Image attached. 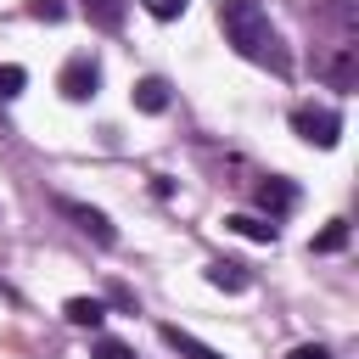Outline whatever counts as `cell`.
<instances>
[{
  "label": "cell",
  "mask_w": 359,
  "mask_h": 359,
  "mask_svg": "<svg viewBox=\"0 0 359 359\" xmlns=\"http://www.w3.org/2000/svg\"><path fill=\"white\" fill-rule=\"evenodd\" d=\"M219 28H224V39L236 45V56H247V62L269 67L275 79H286V73H292L286 39H280V28L269 22V11H264L258 0H219Z\"/></svg>",
  "instance_id": "6da1fadb"
},
{
  "label": "cell",
  "mask_w": 359,
  "mask_h": 359,
  "mask_svg": "<svg viewBox=\"0 0 359 359\" xmlns=\"http://www.w3.org/2000/svg\"><path fill=\"white\" fill-rule=\"evenodd\" d=\"M56 90H62L67 101H90V95L101 90V62H95L90 50L67 56V62H62V73H56Z\"/></svg>",
  "instance_id": "7a4b0ae2"
},
{
  "label": "cell",
  "mask_w": 359,
  "mask_h": 359,
  "mask_svg": "<svg viewBox=\"0 0 359 359\" xmlns=\"http://www.w3.org/2000/svg\"><path fill=\"white\" fill-rule=\"evenodd\" d=\"M292 129H297L309 146L331 151V146L342 140V112H331V107H297V112H292Z\"/></svg>",
  "instance_id": "3957f363"
},
{
  "label": "cell",
  "mask_w": 359,
  "mask_h": 359,
  "mask_svg": "<svg viewBox=\"0 0 359 359\" xmlns=\"http://www.w3.org/2000/svg\"><path fill=\"white\" fill-rule=\"evenodd\" d=\"M56 208H62V213H67V219H73L84 236H95L101 247H112V241H118V230H112V219H107L101 208H90V202H73V196H62Z\"/></svg>",
  "instance_id": "277c9868"
},
{
  "label": "cell",
  "mask_w": 359,
  "mask_h": 359,
  "mask_svg": "<svg viewBox=\"0 0 359 359\" xmlns=\"http://www.w3.org/2000/svg\"><path fill=\"white\" fill-rule=\"evenodd\" d=\"M252 202H258L269 219H280V213H292V208H297V185H292V180H280V174H269V180H258V185H252Z\"/></svg>",
  "instance_id": "5b68a950"
},
{
  "label": "cell",
  "mask_w": 359,
  "mask_h": 359,
  "mask_svg": "<svg viewBox=\"0 0 359 359\" xmlns=\"http://www.w3.org/2000/svg\"><path fill=\"white\" fill-rule=\"evenodd\" d=\"M202 275H208V286H219V292H247V286H252V269L236 264V258H213Z\"/></svg>",
  "instance_id": "8992f818"
},
{
  "label": "cell",
  "mask_w": 359,
  "mask_h": 359,
  "mask_svg": "<svg viewBox=\"0 0 359 359\" xmlns=\"http://www.w3.org/2000/svg\"><path fill=\"white\" fill-rule=\"evenodd\" d=\"M353 50H359V45H337V50L320 62V79H325L331 90H348V84H353Z\"/></svg>",
  "instance_id": "52a82bcc"
},
{
  "label": "cell",
  "mask_w": 359,
  "mask_h": 359,
  "mask_svg": "<svg viewBox=\"0 0 359 359\" xmlns=\"http://www.w3.org/2000/svg\"><path fill=\"white\" fill-rule=\"evenodd\" d=\"M224 230H236V236H247V241L275 247V219H264V213H224Z\"/></svg>",
  "instance_id": "ba28073f"
},
{
  "label": "cell",
  "mask_w": 359,
  "mask_h": 359,
  "mask_svg": "<svg viewBox=\"0 0 359 359\" xmlns=\"http://www.w3.org/2000/svg\"><path fill=\"white\" fill-rule=\"evenodd\" d=\"M129 101H135V112H168V79H140L129 90Z\"/></svg>",
  "instance_id": "9c48e42d"
},
{
  "label": "cell",
  "mask_w": 359,
  "mask_h": 359,
  "mask_svg": "<svg viewBox=\"0 0 359 359\" xmlns=\"http://www.w3.org/2000/svg\"><path fill=\"white\" fill-rule=\"evenodd\" d=\"M62 320H67V325H90V331H95V325L107 320V303H101V297H67V303H62Z\"/></svg>",
  "instance_id": "30bf717a"
},
{
  "label": "cell",
  "mask_w": 359,
  "mask_h": 359,
  "mask_svg": "<svg viewBox=\"0 0 359 359\" xmlns=\"http://www.w3.org/2000/svg\"><path fill=\"white\" fill-rule=\"evenodd\" d=\"M163 342L180 353V359H224L219 348H208V342H196L191 331H180V325H163Z\"/></svg>",
  "instance_id": "8fae6325"
},
{
  "label": "cell",
  "mask_w": 359,
  "mask_h": 359,
  "mask_svg": "<svg viewBox=\"0 0 359 359\" xmlns=\"http://www.w3.org/2000/svg\"><path fill=\"white\" fill-rule=\"evenodd\" d=\"M348 247V219H331L320 236H314V252H342Z\"/></svg>",
  "instance_id": "7c38bea8"
},
{
  "label": "cell",
  "mask_w": 359,
  "mask_h": 359,
  "mask_svg": "<svg viewBox=\"0 0 359 359\" xmlns=\"http://www.w3.org/2000/svg\"><path fill=\"white\" fill-rule=\"evenodd\" d=\"M90 359H140V353H135L123 337H95V342H90Z\"/></svg>",
  "instance_id": "4fadbf2b"
},
{
  "label": "cell",
  "mask_w": 359,
  "mask_h": 359,
  "mask_svg": "<svg viewBox=\"0 0 359 359\" xmlns=\"http://www.w3.org/2000/svg\"><path fill=\"white\" fill-rule=\"evenodd\" d=\"M22 84H28V67H17V62H0V101L22 95Z\"/></svg>",
  "instance_id": "5bb4252c"
},
{
  "label": "cell",
  "mask_w": 359,
  "mask_h": 359,
  "mask_svg": "<svg viewBox=\"0 0 359 359\" xmlns=\"http://www.w3.org/2000/svg\"><path fill=\"white\" fill-rule=\"evenodd\" d=\"M84 11H90L101 28H118V22H123V0H84Z\"/></svg>",
  "instance_id": "9a60e30c"
},
{
  "label": "cell",
  "mask_w": 359,
  "mask_h": 359,
  "mask_svg": "<svg viewBox=\"0 0 359 359\" xmlns=\"http://www.w3.org/2000/svg\"><path fill=\"white\" fill-rule=\"evenodd\" d=\"M28 17H39V22H62L67 6H62V0H28Z\"/></svg>",
  "instance_id": "2e32d148"
},
{
  "label": "cell",
  "mask_w": 359,
  "mask_h": 359,
  "mask_svg": "<svg viewBox=\"0 0 359 359\" xmlns=\"http://www.w3.org/2000/svg\"><path fill=\"white\" fill-rule=\"evenodd\" d=\"M140 6H146V11L157 17V22H174V17H180V11L191 6V0H140Z\"/></svg>",
  "instance_id": "e0dca14e"
},
{
  "label": "cell",
  "mask_w": 359,
  "mask_h": 359,
  "mask_svg": "<svg viewBox=\"0 0 359 359\" xmlns=\"http://www.w3.org/2000/svg\"><path fill=\"white\" fill-rule=\"evenodd\" d=\"M286 359H331V348H325V342H297Z\"/></svg>",
  "instance_id": "ac0fdd59"
}]
</instances>
